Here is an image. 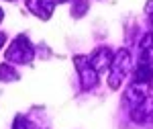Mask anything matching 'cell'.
I'll list each match as a JSON object with an SVG mask.
<instances>
[{"label": "cell", "instance_id": "obj_1", "mask_svg": "<svg viewBox=\"0 0 153 129\" xmlns=\"http://www.w3.org/2000/svg\"><path fill=\"white\" fill-rule=\"evenodd\" d=\"M131 70V51L129 49H120L118 53H114L112 58V64L108 68V86L112 90H117L118 86L123 84V80L127 78V74Z\"/></svg>", "mask_w": 153, "mask_h": 129}, {"label": "cell", "instance_id": "obj_2", "mask_svg": "<svg viewBox=\"0 0 153 129\" xmlns=\"http://www.w3.org/2000/svg\"><path fill=\"white\" fill-rule=\"evenodd\" d=\"M35 58V49L27 35H19L6 49V59L12 64H31Z\"/></svg>", "mask_w": 153, "mask_h": 129}, {"label": "cell", "instance_id": "obj_3", "mask_svg": "<svg viewBox=\"0 0 153 129\" xmlns=\"http://www.w3.org/2000/svg\"><path fill=\"white\" fill-rule=\"evenodd\" d=\"M74 62H76V68H78V74H80L82 86H84V88H94L96 84H98L100 74L92 68L90 58H86V56H76V58H74Z\"/></svg>", "mask_w": 153, "mask_h": 129}, {"label": "cell", "instance_id": "obj_4", "mask_svg": "<svg viewBox=\"0 0 153 129\" xmlns=\"http://www.w3.org/2000/svg\"><path fill=\"white\" fill-rule=\"evenodd\" d=\"M112 51L108 49V47H100V49H96L94 53L90 56V64H92V68H94L98 74H102L104 70L110 68V64H112Z\"/></svg>", "mask_w": 153, "mask_h": 129}, {"label": "cell", "instance_id": "obj_5", "mask_svg": "<svg viewBox=\"0 0 153 129\" xmlns=\"http://www.w3.org/2000/svg\"><path fill=\"white\" fill-rule=\"evenodd\" d=\"M25 4L35 16H41L43 21H47L55 8V0H25Z\"/></svg>", "mask_w": 153, "mask_h": 129}, {"label": "cell", "instance_id": "obj_6", "mask_svg": "<svg viewBox=\"0 0 153 129\" xmlns=\"http://www.w3.org/2000/svg\"><path fill=\"white\" fill-rule=\"evenodd\" d=\"M16 80H19V72L8 64H2L0 66V82H16Z\"/></svg>", "mask_w": 153, "mask_h": 129}, {"label": "cell", "instance_id": "obj_7", "mask_svg": "<svg viewBox=\"0 0 153 129\" xmlns=\"http://www.w3.org/2000/svg\"><path fill=\"white\" fill-rule=\"evenodd\" d=\"M84 10H88V0H74V10H71V14L74 16H82Z\"/></svg>", "mask_w": 153, "mask_h": 129}, {"label": "cell", "instance_id": "obj_8", "mask_svg": "<svg viewBox=\"0 0 153 129\" xmlns=\"http://www.w3.org/2000/svg\"><path fill=\"white\" fill-rule=\"evenodd\" d=\"M12 129H31V123H29L25 117H16V121H14V127H12Z\"/></svg>", "mask_w": 153, "mask_h": 129}, {"label": "cell", "instance_id": "obj_9", "mask_svg": "<svg viewBox=\"0 0 153 129\" xmlns=\"http://www.w3.org/2000/svg\"><path fill=\"white\" fill-rule=\"evenodd\" d=\"M145 10H147V14H149V21L153 23V0H149V2H147V6H145Z\"/></svg>", "mask_w": 153, "mask_h": 129}, {"label": "cell", "instance_id": "obj_10", "mask_svg": "<svg viewBox=\"0 0 153 129\" xmlns=\"http://www.w3.org/2000/svg\"><path fill=\"white\" fill-rule=\"evenodd\" d=\"M4 41H6V33H0V47H2Z\"/></svg>", "mask_w": 153, "mask_h": 129}, {"label": "cell", "instance_id": "obj_11", "mask_svg": "<svg viewBox=\"0 0 153 129\" xmlns=\"http://www.w3.org/2000/svg\"><path fill=\"white\" fill-rule=\"evenodd\" d=\"M2 16H4V12H2V8H0V23H2Z\"/></svg>", "mask_w": 153, "mask_h": 129}]
</instances>
